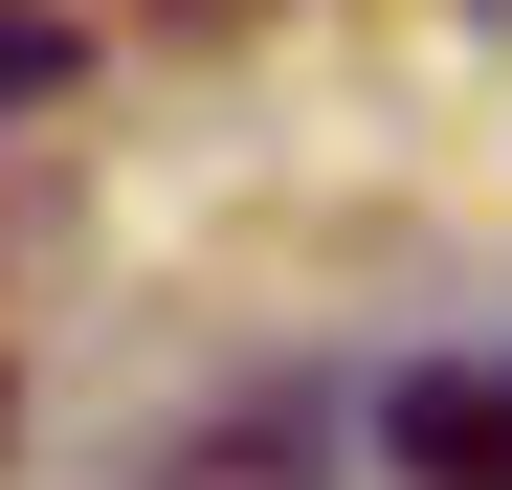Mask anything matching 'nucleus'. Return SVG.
Here are the masks:
<instances>
[{
    "mask_svg": "<svg viewBox=\"0 0 512 490\" xmlns=\"http://www.w3.org/2000/svg\"><path fill=\"white\" fill-rule=\"evenodd\" d=\"M379 468L401 490H512V357H401L379 379Z\"/></svg>",
    "mask_w": 512,
    "mask_h": 490,
    "instance_id": "f257e3e1",
    "label": "nucleus"
},
{
    "mask_svg": "<svg viewBox=\"0 0 512 490\" xmlns=\"http://www.w3.org/2000/svg\"><path fill=\"white\" fill-rule=\"evenodd\" d=\"M45 90H90V23L67 0H0V112H45Z\"/></svg>",
    "mask_w": 512,
    "mask_h": 490,
    "instance_id": "f03ea898",
    "label": "nucleus"
}]
</instances>
